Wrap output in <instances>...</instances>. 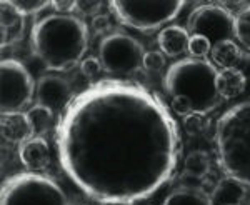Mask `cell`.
Instances as JSON below:
<instances>
[{
	"label": "cell",
	"mask_w": 250,
	"mask_h": 205,
	"mask_svg": "<svg viewBox=\"0 0 250 205\" xmlns=\"http://www.w3.org/2000/svg\"><path fill=\"white\" fill-rule=\"evenodd\" d=\"M59 162L88 199L134 205L159 192L179 165L180 134L162 100L124 80L90 83L55 125Z\"/></svg>",
	"instance_id": "cell-1"
},
{
	"label": "cell",
	"mask_w": 250,
	"mask_h": 205,
	"mask_svg": "<svg viewBox=\"0 0 250 205\" xmlns=\"http://www.w3.org/2000/svg\"><path fill=\"white\" fill-rule=\"evenodd\" d=\"M30 45L45 68L67 72L77 65L87 52L88 29L75 15H47L32 27Z\"/></svg>",
	"instance_id": "cell-2"
},
{
	"label": "cell",
	"mask_w": 250,
	"mask_h": 205,
	"mask_svg": "<svg viewBox=\"0 0 250 205\" xmlns=\"http://www.w3.org/2000/svg\"><path fill=\"white\" fill-rule=\"evenodd\" d=\"M215 145L224 175L250 190V99L222 114L215 125Z\"/></svg>",
	"instance_id": "cell-3"
},
{
	"label": "cell",
	"mask_w": 250,
	"mask_h": 205,
	"mask_svg": "<svg viewBox=\"0 0 250 205\" xmlns=\"http://www.w3.org/2000/svg\"><path fill=\"white\" fill-rule=\"evenodd\" d=\"M219 75L212 60L185 57L168 67L164 79V87L170 97L188 99L193 114H210L220 105V95L215 87Z\"/></svg>",
	"instance_id": "cell-4"
},
{
	"label": "cell",
	"mask_w": 250,
	"mask_h": 205,
	"mask_svg": "<svg viewBox=\"0 0 250 205\" xmlns=\"http://www.w3.org/2000/svg\"><path fill=\"white\" fill-rule=\"evenodd\" d=\"M0 205H72V202L54 179L23 172L3 182Z\"/></svg>",
	"instance_id": "cell-5"
},
{
	"label": "cell",
	"mask_w": 250,
	"mask_h": 205,
	"mask_svg": "<svg viewBox=\"0 0 250 205\" xmlns=\"http://www.w3.org/2000/svg\"><path fill=\"white\" fill-rule=\"evenodd\" d=\"M110 7L117 19L140 32L155 30L172 22L185 7L184 0H114Z\"/></svg>",
	"instance_id": "cell-6"
},
{
	"label": "cell",
	"mask_w": 250,
	"mask_h": 205,
	"mask_svg": "<svg viewBox=\"0 0 250 205\" xmlns=\"http://www.w3.org/2000/svg\"><path fill=\"white\" fill-rule=\"evenodd\" d=\"M145 50L142 43L125 32H114L102 39L99 59L104 72L115 77H132L142 68Z\"/></svg>",
	"instance_id": "cell-7"
},
{
	"label": "cell",
	"mask_w": 250,
	"mask_h": 205,
	"mask_svg": "<svg viewBox=\"0 0 250 205\" xmlns=\"http://www.w3.org/2000/svg\"><path fill=\"white\" fill-rule=\"evenodd\" d=\"M187 30L190 35H202L208 39L213 47L224 40H233L235 15L222 3H202L188 15Z\"/></svg>",
	"instance_id": "cell-8"
},
{
	"label": "cell",
	"mask_w": 250,
	"mask_h": 205,
	"mask_svg": "<svg viewBox=\"0 0 250 205\" xmlns=\"http://www.w3.org/2000/svg\"><path fill=\"white\" fill-rule=\"evenodd\" d=\"M35 95V83L22 62L5 59L2 62V114L22 112Z\"/></svg>",
	"instance_id": "cell-9"
},
{
	"label": "cell",
	"mask_w": 250,
	"mask_h": 205,
	"mask_svg": "<svg viewBox=\"0 0 250 205\" xmlns=\"http://www.w3.org/2000/svg\"><path fill=\"white\" fill-rule=\"evenodd\" d=\"M35 99L37 105L45 107L54 115H62L74 100L72 87L63 77L54 74L42 75L35 83Z\"/></svg>",
	"instance_id": "cell-10"
},
{
	"label": "cell",
	"mask_w": 250,
	"mask_h": 205,
	"mask_svg": "<svg viewBox=\"0 0 250 205\" xmlns=\"http://www.w3.org/2000/svg\"><path fill=\"white\" fill-rule=\"evenodd\" d=\"M0 130H2V139L9 144H17L22 145L23 142L34 139V127L27 115V112H10V114H2L0 119Z\"/></svg>",
	"instance_id": "cell-11"
},
{
	"label": "cell",
	"mask_w": 250,
	"mask_h": 205,
	"mask_svg": "<svg viewBox=\"0 0 250 205\" xmlns=\"http://www.w3.org/2000/svg\"><path fill=\"white\" fill-rule=\"evenodd\" d=\"M19 159L22 165L30 172H42L47 170L50 165V147L47 140L42 137H34V139L23 142L19 145Z\"/></svg>",
	"instance_id": "cell-12"
},
{
	"label": "cell",
	"mask_w": 250,
	"mask_h": 205,
	"mask_svg": "<svg viewBox=\"0 0 250 205\" xmlns=\"http://www.w3.org/2000/svg\"><path fill=\"white\" fill-rule=\"evenodd\" d=\"M0 27H2V47H9L20 42L25 32V20L10 5L9 0L0 2Z\"/></svg>",
	"instance_id": "cell-13"
},
{
	"label": "cell",
	"mask_w": 250,
	"mask_h": 205,
	"mask_svg": "<svg viewBox=\"0 0 250 205\" xmlns=\"http://www.w3.org/2000/svg\"><path fill=\"white\" fill-rule=\"evenodd\" d=\"M188 42H190L188 30L179 25L165 27L157 35L159 49L165 57H180L185 52H188Z\"/></svg>",
	"instance_id": "cell-14"
},
{
	"label": "cell",
	"mask_w": 250,
	"mask_h": 205,
	"mask_svg": "<svg viewBox=\"0 0 250 205\" xmlns=\"http://www.w3.org/2000/svg\"><path fill=\"white\" fill-rule=\"evenodd\" d=\"M245 85H247V77L237 67L219 70V75L215 79V87L222 100L237 99L245 90Z\"/></svg>",
	"instance_id": "cell-15"
},
{
	"label": "cell",
	"mask_w": 250,
	"mask_h": 205,
	"mask_svg": "<svg viewBox=\"0 0 250 205\" xmlns=\"http://www.w3.org/2000/svg\"><path fill=\"white\" fill-rule=\"evenodd\" d=\"M249 188L233 179H222L210 194L212 205H244L249 195Z\"/></svg>",
	"instance_id": "cell-16"
},
{
	"label": "cell",
	"mask_w": 250,
	"mask_h": 205,
	"mask_svg": "<svg viewBox=\"0 0 250 205\" xmlns=\"http://www.w3.org/2000/svg\"><path fill=\"white\" fill-rule=\"evenodd\" d=\"M164 205H212V197L202 187L182 185L167 195Z\"/></svg>",
	"instance_id": "cell-17"
},
{
	"label": "cell",
	"mask_w": 250,
	"mask_h": 205,
	"mask_svg": "<svg viewBox=\"0 0 250 205\" xmlns=\"http://www.w3.org/2000/svg\"><path fill=\"white\" fill-rule=\"evenodd\" d=\"M212 63L215 67H220V70L224 68H235L239 63V60L244 57L242 55V49L237 45L233 40H224L212 47Z\"/></svg>",
	"instance_id": "cell-18"
},
{
	"label": "cell",
	"mask_w": 250,
	"mask_h": 205,
	"mask_svg": "<svg viewBox=\"0 0 250 205\" xmlns=\"http://www.w3.org/2000/svg\"><path fill=\"white\" fill-rule=\"evenodd\" d=\"M210 172V157L204 150H193L184 160V179L204 180Z\"/></svg>",
	"instance_id": "cell-19"
},
{
	"label": "cell",
	"mask_w": 250,
	"mask_h": 205,
	"mask_svg": "<svg viewBox=\"0 0 250 205\" xmlns=\"http://www.w3.org/2000/svg\"><path fill=\"white\" fill-rule=\"evenodd\" d=\"M27 115H29L32 127H34V134L35 137H42L54 127V117L55 115L52 114L50 110H47L45 107L42 105H34L27 110Z\"/></svg>",
	"instance_id": "cell-20"
},
{
	"label": "cell",
	"mask_w": 250,
	"mask_h": 205,
	"mask_svg": "<svg viewBox=\"0 0 250 205\" xmlns=\"http://www.w3.org/2000/svg\"><path fill=\"white\" fill-rule=\"evenodd\" d=\"M235 39L244 49L250 52V5L235 14Z\"/></svg>",
	"instance_id": "cell-21"
},
{
	"label": "cell",
	"mask_w": 250,
	"mask_h": 205,
	"mask_svg": "<svg viewBox=\"0 0 250 205\" xmlns=\"http://www.w3.org/2000/svg\"><path fill=\"white\" fill-rule=\"evenodd\" d=\"M9 2L23 17L25 15H35L43 9H47L48 5H52V2H47V0H9Z\"/></svg>",
	"instance_id": "cell-22"
},
{
	"label": "cell",
	"mask_w": 250,
	"mask_h": 205,
	"mask_svg": "<svg viewBox=\"0 0 250 205\" xmlns=\"http://www.w3.org/2000/svg\"><path fill=\"white\" fill-rule=\"evenodd\" d=\"M210 125V119L204 114H190L188 117L184 119V128L188 135H199L204 134Z\"/></svg>",
	"instance_id": "cell-23"
},
{
	"label": "cell",
	"mask_w": 250,
	"mask_h": 205,
	"mask_svg": "<svg viewBox=\"0 0 250 205\" xmlns=\"http://www.w3.org/2000/svg\"><path fill=\"white\" fill-rule=\"evenodd\" d=\"M212 52V43L208 39L202 35H190L188 42V54L192 59H207V55Z\"/></svg>",
	"instance_id": "cell-24"
},
{
	"label": "cell",
	"mask_w": 250,
	"mask_h": 205,
	"mask_svg": "<svg viewBox=\"0 0 250 205\" xmlns=\"http://www.w3.org/2000/svg\"><path fill=\"white\" fill-rule=\"evenodd\" d=\"M165 67V55L160 50H150L145 52L144 55V62H142V68L148 74H157Z\"/></svg>",
	"instance_id": "cell-25"
},
{
	"label": "cell",
	"mask_w": 250,
	"mask_h": 205,
	"mask_svg": "<svg viewBox=\"0 0 250 205\" xmlns=\"http://www.w3.org/2000/svg\"><path fill=\"white\" fill-rule=\"evenodd\" d=\"M102 70H104V67H102V62H100L99 57H87L82 60V63H80V74L88 80L97 79L100 74H102Z\"/></svg>",
	"instance_id": "cell-26"
},
{
	"label": "cell",
	"mask_w": 250,
	"mask_h": 205,
	"mask_svg": "<svg viewBox=\"0 0 250 205\" xmlns=\"http://www.w3.org/2000/svg\"><path fill=\"white\" fill-rule=\"evenodd\" d=\"M172 108L177 115H182V117H188L190 114H193L192 103L188 102V99L182 97V95H177V97H172Z\"/></svg>",
	"instance_id": "cell-27"
},
{
	"label": "cell",
	"mask_w": 250,
	"mask_h": 205,
	"mask_svg": "<svg viewBox=\"0 0 250 205\" xmlns=\"http://www.w3.org/2000/svg\"><path fill=\"white\" fill-rule=\"evenodd\" d=\"M92 30H94L97 35H108V30H110V19L105 17V15H97V17L92 19Z\"/></svg>",
	"instance_id": "cell-28"
},
{
	"label": "cell",
	"mask_w": 250,
	"mask_h": 205,
	"mask_svg": "<svg viewBox=\"0 0 250 205\" xmlns=\"http://www.w3.org/2000/svg\"><path fill=\"white\" fill-rule=\"evenodd\" d=\"M100 7H102V2H94V0H90V2H77V10L82 12L83 15H90V17H97L95 14H99Z\"/></svg>",
	"instance_id": "cell-29"
},
{
	"label": "cell",
	"mask_w": 250,
	"mask_h": 205,
	"mask_svg": "<svg viewBox=\"0 0 250 205\" xmlns=\"http://www.w3.org/2000/svg\"><path fill=\"white\" fill-rule=\"evenodd\" d=\"M52 7L55 10L62 12L63 15H70L68 12L77 10V2H74V0H70V2H67V0H55V2H52Z\"/></svg>",
	"instance_id": "cell-30"
},
{
	"label": "cell",
	"mask_w": 250,
	"mask_h": 205,
	"mask_svg": "<svg viewBox=\"0 0 250 205\" xmlns=\"http://www.w3.org/2000/svg\"><path fill=\"white\" fill-rule=\"evenodd\" d=\"M244 205H250V192H249L247 199H245V202H244Z\"/></svg>",
	"instance_id": "cell-31"
}]
</instances>
